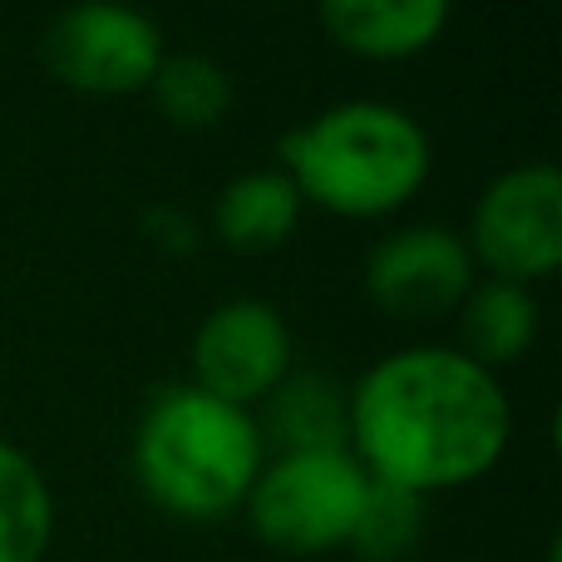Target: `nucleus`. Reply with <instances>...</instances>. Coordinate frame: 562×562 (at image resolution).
Returning a JSON list of instances; mask_svg holds the SVG:
<instances>
[{
    "mask_svg": "<svg viewBox=\"0 0 562 562\" xmlns=\"http://www.w3.org/2000/svg\"><path fill=\"white\" fill-rule=\"evenodd\" d=\"M291 375V330L272 301L237 296L207 311L193 336V385L237 409L262 405Z\"/></svg>",
    "mask_w": 562,
    "mask_h": 562,
    "instance_id": "obj_7",
    "label": "nucleus"
},
{
    "mask_svg": "<svg viewBox=\"0 0 562 562\" xmlns=\"http://www.w3.org/2000/svg\"><path fill=\"white\" fill-rule=\"evenodd\" d=\"M419 538H425V498L370 479L350 548L366 562H405L419 553Z\"/></svg>",
    "mask_w": 562,
    "mask_h": 562,
    "instance_id": "obj_15",
    "label": "nucleus"
},
{
    "mask_svg": "<svg viewBox=\"0 0 562 562\" xmlns=\"http://www.w3.org/2000/svg\"><path fill=\"white\" fill-rule=\"evenodd\" d=\"M366 488L370 474L356 464L350 449L277 454L272 464H262L247 494V518L267 548L286 558H316L330 548H350Z\"/></svg>",
    "mask_w": 562,
    "mask_h": 562,
    "instance_id": "obj_4",
    "label": "nucleus"
},
{
    "mask_svg": "<svg viewBox=\"0 0 562 562\" xmlns=\"http://www.w3.org/2000/svg\"><path fill=\"white\" fill-rule=\"evenodd\" d=\"M45 69L75 94H144L158 75L168 45L164 30L128 5H75L49 20L40 40Z\"/></svg>",
    "mask_w": 562,
    "mask_h": 562,
    "instance_id": "obj_6",
    "label": "nucleus"
},
{
    "mask_svg": "<svg viewBox=\"0 0 562 562\" xmlns=\"http://www.w3.org/2000/svg\"><path fill=\"white\" fill-rule=\"evenodd\" d=\"M479 281L464 237L435 223H415L380 237L366 257V296L390 321H439L454 316L459 301Z\"/></svg>",
    "mask_w": 562,
    "mask_h": 562,
    "instance_id": "obj_8",
    "label": "nucleus"
},
{
    "mask_svg": "<svg viewBox=\"0 0 562 562\" xmlns=\"http://www.w3.org/2000/svg\"><path fill=\"white\" fill-rule=\"evenodd\" d=\"M144 233L154 237V247L158 252H168V257H188L198 247V227H193V217H188L183 207H148Z\"/></svg>",
    "mask_w": 562,
    "mask_h": 562,
    "instance_id": "obj_16",
    "label": "nucleus"
},
{
    "mask_svg": "<svg viewBox=\"0 0 562 562\" xmlns=\"http://www.w3.org/2000/svg\"><path fill=\"white\" fill-rule=\"evenodd\" d=\"M257 435H262V449L272 445L277 454L350 449V390H340L336 380L316 375V370H291L262 400Z\"/></svg>",
    "mask_w": 562,
    "mask_h": 562,
    "instance_id": "obj_10",
    "label": "nucleus"
},
{
    "mask_svg": "<svg viewBox=\"0 0 562 562\" xmlns=\"http://www.w3.org/2000/svg\"><path fill=\"white\" fill-rule=\"evenodd\" d=\"M459 356H469L474 366H484L494 375L498 366H514L533 350L538 340V296L514 281H474L469 296L459 301Z\"/></svg>",
    "mask_w": 562,
    "mask_h": 562,
    "instance_id": "obj_11",
    "label": "nucleus"
},
{
    "mask_svg": "<svg viewBox=\"0 0 562 562\" xmlns=\"http://www.w3.org/2000/svg\"><path fill=\"white\" fill-rule=\"evenodd\" d=\"M514 409L484 366L449 346L375 360L350 390V454L375 484L445 494L479 484L504 459Z\"/></svg>",
    "mask_w": 562,
    "mask_h": 562,
    "instance_id": "obj_1",
    "label": "nucleus"
},
{
    "mask_svg": "<svg viewBox=\"0 0 562 562\" xmlns=\"http://www.w3.org/2000/svg\"><path fill=\"white\" fill-rule=\"evenodd\" d=\"M55 543V494L25 449L0 439V562H45Z\"/></svg>",
    "mask_w": 562,
    "mask_h": 562,
    "instance_id": "obj_13",
    "label": "nucleus"
},
{
    "mask_svg": "<svg viewBox=\"0 0 562 562\" xmlns=\"http://www.w3.org/2000/svg\"><path fill=\"white\" fill-rule=\"evenodd\" d=\"M449 25L445 0H326L321 30L346 55L360 59H409L425 55Z\"/></svg>",
    "mask_w": 562,
    "mask_h": 562,
    "instance_id": "obj_9",
    "label": "nucleus"
},
{
    "mask_svg": "<svg viewBox=\"0 0 562 562\" xmlns=\"http://www.w3.org/2000/svg\"><path fill=\"white\" fill-rule=\"evenodd\" d=\"M262 454L252 409L213 400L198 385L154 390L134 435L138 488L154 508L183 524H217L237 514L262 474Z\"/></svg>",
    "mask_w": 562,
    "mask_h": 562,
    "instance_id": "obj_3",
    "label": "nucleus"
},
{
    "mask_svg": "<svg viewBox=\"0 0 562 562\" xmlns=\"http://www.w3.org/2000/svg\"><path fill=\"white\" fill-rule=\"evenodd\" d=\"M464 247L494 281L533 286L562 267V173L518 164L479 193Z\"/></svg>",
    "mask_w": 562,
    "mask_h": 562,
    "instance_id": "obj_5",
    "label": "nucleus"
},
{
    "mask_svg": "<svg viewBox=\"0 0 562 562\" xmlns=\"http://www.w3.org/2000/svg\"><path fill=\"white\" fill-rule=\"evenodd\" d=\"M301 217V198L296 188L286 183V173L277 168H262V173H243L217 193L213 207V233L223 247L247 257L277 252L291 233H296Z\"/></svg>",
    "mask_w": 562,
    "mask_h": 562,
    "instance_id": "obj_12",
    "label": "nucleus"
},
{
    "mask_svg": "<svg viewBox=\"0 0 562 562\" xmlns=\"http://www.w3.org/2000/svg\"><path fill=\"white\" fill-rule=\"evenodd\" d=\"M277 158V173H286L301 203H316L321 213L350 223H370L400 213L425 188L429 134L405 109L350 99L281 134Z\"/></svg>",
    "mask_w": 562,
    "mask_h": 562,
    "instance_id": "obj_2",
    "label": "nucleus"
},
{
    "mask_svg": "<svg viewBox=\"0 0 562 562\" xmlns=\"http://www.w3.org/2000/svg\"><path fill=\"white\" fill-rule=\"evenodd\" d=\"M158 114L173 128H217L233 114V75L207 55H164L158 75L148 79Z\"/></svg>",
    "mask_w": 562,
    "mask_h": 562,
    "instance_id": "obj_14",
    "label": "nucleus"
}]
</instances>
